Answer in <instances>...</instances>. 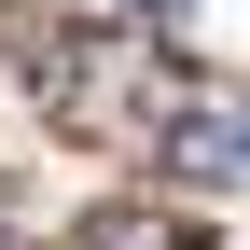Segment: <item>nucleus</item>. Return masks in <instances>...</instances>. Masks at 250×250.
<instances>
[{
  "label": "nucleus",
  "instance_id": "1",
  "mask_svg": "<svg viewBox=\"0 0 250 250\" xmlns=\"http://www.w3.org/2000/svg\"><path fill=\"white\" fill-rule=\"evenodd\" d=\"M153 167L195 181V195H223V181H250V98L223 70H153V111H139Z\"/></svg>",
  "mask_w": 250,
  "mask_h": 250
},
{
  "label": "nucleus",
  "instance_id": "2",
  "mask_svg": "<svg viewBox=\"0 0 250 250\" xmlns=\"http://www.w3.org/2000/svg\"><path fill=\"white\" fill-rule=\"evenodd\" d=\"M83 250H195V223H167V208H98Z\"/></svg>",
  "mask_w": 250,
  "mask_h": 250
},
{
  "label": "nucleus",
  "instance_id": "3",
  "mask_svg": "<svg viewBox=\"0 0 250 250\" xmlns=\"http://www.w3.org/2000/svg\"><path fill=\"white\" fill-rule=\"evenodd\" d=\"M181 14H195V0H139V28H181Z\"/></svg>",
  "mask_w": 250,
  "mask_h": 250
}]
</instances>
